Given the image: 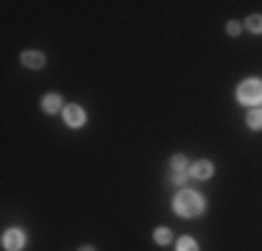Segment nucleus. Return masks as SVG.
<instances>
[{
    "label": "nucleus",
    "instance_id": "7",
    "mask_svg": "<svg viewBox=\"0 0 262 251\" xmlns=\"http://www.w3.org/2000/svg\"><path fill=\"white\" fill-rule=\"evenodd\" d=\"M42 109H45L48 115L59 112L61 109V95H45V100H42Z\"/></svg>",
    "mask_w": 262,
    "mask_h": 251
},
{
    "label": "nucleus",
    "instance_id": "13",
    "mask_svg": "<svg viewBox=\"0 0 262 251\" xmlns=\"http://www.w3.org/2000/svg\"><path fill=\"white\" fill-rule=\"evenodd\" d=\"M190 173H173V184H187Z\"/></svg>",
    "mask_w": 262,
    "mask_h": 251
},
{
    "label": "nucleus",
    "instance_id": "15",
    "mask_svg": "<svg viewBox=\"0 0 262 251\" xmlns=\"http://www.w3.org/2000/svg\"><path fill=\"white\" fill-rule=\"evenodd\" d=\"M81 251H95V248H90V246H84V248H81Z\"/></svg>",
    "mask_w": 262,
    "mask_h": 251
},
{
    "label": "nucleus",
    "instance_id": "5",
    "mask_svg": "<svg viewBox=\"0 0 262 251\" xmlns=\"http://www.w3.org/2000/svg\"><path fill=\"white\" fill-rule=\"evenodd\" d=\"M20 61H23L26 67H31V70H39V67H45V56H42L39 50H26Z\"/></svg>",
    "mask_w": 262,
    "mask_h": 251
},
{
    "label": "nucleus",
    "instance_id": "3",
    "mask_svg": "<svg viewBox=\"0 0 262 251\" xmlns=\"http://www.w3.org/2000/svg\"><path fill=\"white\" fill-rule=\"evenodd\" d=\"M23 246H26V235H23L20 229H9L3 235V248L6 251H20Z\"/></svg>",
    "mask_w": 262,
    "mask_h": 251
},
{
    "label": "nucleus",
    "instance_id": "6",
    "mask_svg": "<svg viewBox=\"0 0 262 251\" xmlns=\"http://www.w3.org/2000/svg\"><path fill=\"white\" fill-rule=\"evenodd\" d=\"M190 176L192 179H209L212 176V162H195L190 168Z\"/></svg>",
    "mask_w": 262,
    "mask_h": 251
},
{
    "label": "nucleus",
    "instance_id": "1",
    "mask_svg": "<svg viewBox=\"0 0 262 251\" xmlns=\"http://www.w3.org/2000/svg\"><path fill=\"white\" fill-rule=\"evenodd\" d=\"M173 210H176L182 218H195V215L204 212V198L198 196V193H192V190H182L176 196V201H173Z\"/></svg>",
    "mask_w": 262,
    "mask_h": 251
},
{
    "label": "nucleus",
    "instance_id": "8",
    "mask_svg": "<svg viewBox=\"0 0 262 251\" xmlns=\"http://www.w3.org/2000/svg\"><path fill=\"white\" fill-rule=\"evenodd\" d=\"M246 123L251 126V129H262V109H251V112H248Z\"/></svg>",
    "mask_w": 262,
    "mask_h": 251
},
{
    "label": "nucleus",
    "instance_id": "2",
    "mask_svg": "<svg viewBox=\"0 0 262 251\" xmlns=\"http://www.w3.org/2000/svg\"><path fill=\"white\" fill-rule=\"evenodd\" d=\"M237 100L240 103H248V106H257L262 103V81L257 78H248L237 87Z\"/></svg>",
    "mask_w": 262,
    "mask_h": 251
},
{
    "label": "nucleus",
    "instance_id": "10",
    "mask_svg": "<svg viewBox=\"0 0 262 251\" xmlns=\"http://www.w3.org/2000/svg\"><path fill=\"white\" fill-rule=\"evenodd\" d=\"M176 248L179 251H198V246H195V240H192V237H182V240L176 243Z\"/></svg>",
    "mask_w": 262,
    "mask_h": 251
},
{
    "label": "nucleus",
    "instance_id": "11",
    "mask_svg": "<svg viewBox=\"0 0 262 251\" xmlns=\"http://www.w3.org/2000/svg\"><path fill=\"white\" fill-rule=\"evenodd\" d=\"M154 240H157L159 246H165V243H170V229H165V226H162V229H157V235H154Z\"/></svg>",
    "mask_w": 262,
    "mask_h": 251
},
{
    "label": "nucleus",
    "instance_id": "9",
    "mask_svg": "<svg viewBox=\"0 0 262 251\" xmlns=\"http://www.w3.org/2000/svg\"><path fill=\"white\" fill-rule=\"evenodd\" d=\"M246 28L254 31V34H262V14H251L246 20Z\"/></svg>",
    "mask_w": 262,
    "mask_h": 251
},
{
    "label": "nucleus",
    "instance_id": "4",
    "mask_svg": "<svg viewBox=\"0 0 262 251\" xmlns=\"http://www.w3.org/2000/svg\"><path fill=\"white\" fill-rule=\"evenodd\" d=\"M64 120H67V126H84V120H86V115H84V109L81 106H76V103H70V106H64Z\"/></svg>",
    "mask_w": 262,
    "mask_h": 251
},
{
    "label": "nucleus",
    "instance_id": "14",
    "mask_svg": "<svg viewBox=\"0 0 262 251\" xmlns=\"http://www.w3.org/2000/svg\"><path fill=\"white\" fill-rule=\"evenodd\" d=\"M226 31H229L232 36H237V34H240V23H234V20H232V23L226 25Z\"/></svg>",
    "mask_w": 262,
    "mask_h": 251
},
{
    "label": "nucleus",
    "instance_id": "12",
    "mask_svg": "<svg viewBox=\"0 0 262 251\" xmlns=\"http://www.w3.org/2000/svg\"><path fill=\"white\" fill-rule=\"evenodd\" d=\"M173 173H187V159L184 156H173Z\"/></svg>",
    "mask_w": 262,
    "mask_h": 251
}]
</instances>
